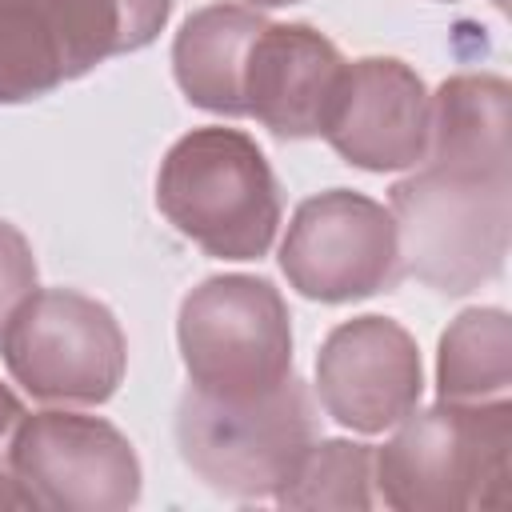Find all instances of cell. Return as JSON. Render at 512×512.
I'll use <instances>...</instances> for the list:
<instances>
[{
    "label": "cell",
    "mask_w": 512,
    "mask_h": 512,
    "mask_svg": "<svg viewBox=\"0 0 512 512\" xmlns=\"http://www.w3.org/2000/svg\"><path fill=\"white\" fill-rule=\"evenodd\" d=\"M396 436L372 456V484L396 512L508 508L512 500V404L440 400L392 424Z\"/></svg>",
    "instance_id": "6da1fadb"
},
{
    "label": "cell",
    "mask_w": 512,
    "mask_h": 512,
    "mask_svg": "<svg viewBox=\"0 0 512 512\" xmlns=\"http://www.w3.org/2000/svg\"><path fill=\"white\" fill-rule=\"evenodd\" d=\"M400 264L420 284L464 296L500 276L512 232V172H472L424 160L392 184Z\"/></svg>",
    "instance_id": "7a4b0ae2"
},
{
    "label": "cell",
    "mask_w": 512,
    "mask_h": 512,
    "mask_svg": "<svg viewBox=\"0 0 512 512\" xmlns=\"http://www.w3.org/2000/svg\"><path fill=\"white\" fill-rule=\"evenodd\" d=\"M168 224L220 260H256L280 228L276 176L240 128H196L180 136L156 176Z\"/></svg>",
    "instance_id": "3957f363"
},
{
    "label": "cell",
    "mask_w": 512,
    "mask_h": 512,
    "mask_svg": "<svg viewBox=\"0 0 512 512\" xmlns=\"http://www.w3.org/2000/svg\"><path fill=\"white\" fill-rule=\"evenodd\" d=\"M312 444L316 412L296 376L256 400H216L188 388L176 408L184 464L232 500H276Z\"/></svg>",
    "instance_id": "277c9868"
},
{
    "label": "cell",
    "mask_w": 512,
    "mask_h": 512,
    "mask_svg": "<svg viewBox=\"0 0 512 512\" xmlns=\"http://www.w3.org/2000/svg\"><path fill=\"white\" fill-rule=\"evenodd\" d=\"M176 340L188 388L216 400H256L296 376L288 304L260 276H212L192 288Z\"/></svg>",
    "instance_id": "5b68a950"
},
{
    "label": "cell",
    "mask_w": 512,
    "mask_h": 512,
    "mask_svg": "<svg viewBox=\"0 0 512 512\" xmlns=\"http://www.w3.org/2000/svg\"><path fill=\"white\" fill-rule=\"evenodd\" d=\"M0 356L36 400L104 404L124 380L128 344L100 300L76 288H40L4 324Z\"/></svg>",
    "instance_id": "8992f818"
},
{
    "label": "cell",
    "mask_w": 512,
    "mask_h": 512,
    "mask_svg": "<svg viewBox=\"0 0 512 512\" xmlns=\"http://www.w3.org/2000/svg\"><path fill=\"white\" fill-rule=\"evenodd\" d=\"M280 268L288 284L320 304H348L400 284L396 220L384 204L332 188L308 196L280 244Z\"/></svg>",
    "instance_id": "52a82bcc"
},
{
    "label": "cell",
    "mask_w": 512,
    "mask_h": 512,
    "mask_svg": "<svg viewBox=\"0 0 512 512\" xmlns=\"http://www.w3.org/2000/svg\"><path fill=\"white\" fill-rule=\"evenodd\" d=\"M8 464L36 508L52 512H124L140 500V460L128 436L80 412L20 416Z\"/></svg>",
    "instance_id": "ba28073f"
},
{
    "label": "cell",
    "mask_w": 512,
    "mask_h": 512,
    "mask_svg": "<svg viewBox=\"0 0 512 512\" xmlns=\"http://www.w3.org/2000/svg\"><path fill=\"white\" fill-rule=\"evenodd\" d=\"M420 388V348L388 316L344 320L320 344L316 396L340 428L376 436L420 404Z\"/></svg>",
    "instance_id": "9c48e42d"
},
{
    "label": "cell",
    "mask_w": 512,
    "mask_h": 512,
    "mask_svg": "<svg viewBox=\"0 0 512 512\" xmlns=\"http://www.w3.org/2000/svg\"><path fill=\"white\" fill-rule=\"evenodd\" d=\"M428 108L432 96L404 60L364 56L344 64L324 136L364 172L416 168L428 156Z\"/></svg>",
    "instance_id": "30bf717a"
},
{
    "label": "cell",
    "mask_w": 512,
    "mask_h": 512,
    "mask_svg": "<svg viewBox=\"0 0 512 512\" xmlns=\"http://www.w3.org/2000/svg\"><path fill=\"white\" fill-rule=\"evenodd\" d=\"M344 56L308 24H264L244 64V108L280 140L324 136Z\"/></svg>",
    "instance_id": "8fae6325"
},
{
    "label": "cell",
    "mask_w": 512,
    "mask_h": 512,
    "mask_svg": "<svg viewBox=\"0 0 512 512\" xmlns=\"http://www.w3.org/2000/svg\"><path fill=\"white\" fill-rule=\"evenodd\" d=\"M268 20L244 4H208L192 12L172 44V72L180 92L216 116H248L244 64L256 32Z\"/></svg>",
    "instance_id": "7c38bea8"
},
{
    "label": "cell",
    "mask_w": 512,
    "mask_h": 512,
    "mask_svg": "<svg viewBox=\"0 0 512 512\" xmlns=\"http://www.w3.org/2000/svg\"><path fill=\"white\" fill-rule=\"evenodd\" d=\"M512 88L504 76L460 72L428 108V156L472 172H512Z\"/></svg>",
    "instance_id": "4fadbf2b"
},
{
    "label": "cell",
    "mask_w": 512,
    "mask_h": 512,
    "mask_svg": "<svg viewBox=\"0 0 512 512\" xmlns=\"http://www.w3.org/2000/svg\"><path fill=\"white\" fill-rule=\"evenodd\" d=\"M36 4L56 36L68 80L84 76L88 68L112 56L152 44L172 12V0H36Z\"/></svg>",
    "instance_id": "5bb4252c"
},
{
    "label": "cell",
    "mask_w": 512,
    "mask_h": 512,
    "mask_svg": "<svg viewBox=\"0 0 512 512\" xmlns=\"http://www.w3.org/2000/svg\"><path fill=\"white\" fill-rule=\"evenodd\" d=\"M512 384V324L504 308H468L440 336L436 388L440 400H500Z\"/></svg>",
    "instance_id": "9a60e30c"
},
{
    "label": "cell",
    "mask_w": 512,
    "mask_h": 512,
    "mask_svg": "<svg viewBox=\"0 0 512 512\" xmlns=\"http://www.w3.org/2000/svg\"><path fill=\"white\" fill-rule=\"evenodd\" d=\"M64 60L36 0H0V104H24L60 88Z\"/></svg>",
    "instance_id": "2e32d148"
},
{
    "label": "cell",
    "mask_w": 512,
    "mask_h": 512,
    "mask_svg": "<svg viewBox=\"0 0 512 512\" xmlns=\"http://www.w3.org/2000/svg\"><path fill=\"white\" fill-rule=\"evenodd\" d=\"M372 448L352 440H316L280 488L284 508H372Z\"/></svg>",
    "instance_id": "e0dca14e"
},
{
    "label": "cell",
    "mask_w": 512,
    "mask_h": 512,
    "mask_svg": "<svg viewBox=\"0 0 512 512\" xmlns=\"http://www.w3.org/2000/svg\"><path fill=\"white\" fill-rule=\"evenodd\" d=\"M36 292V256L24 232L8 220H0V332L12 320V312Z\"/></svg>",
    "instance_id": "ac0fdd59"
},
{
    "label": "cell",
    "mask_w": 512,
    "mask_h": 512,
    "mask_svg": "<svg viewBox=\"0 0 512 512\" xmlns=\"http://www.w3.org/2000/svg\"><path fill=\"white\" fill-rule=\"evenodd\" d=\"M0 508H36L32 496H28V488L12 472V464H0Z\"/></svg>",
    "instance_id": "d6986e66"
},
{
    "label": "cell",
    "mask_w": 512,
    "mask_h": 512,
    "mask_svg": "<svg viewBox=\"0 0 512 512\" xmlns=\"http://www.w3.org/2000/svg\"><path fill=\"white\" fill-rule=\"evenodd\" d=\"M20 416H24V404L0 384V436H8V432L20 424Z\"/></svg>",
    "instance_id": "ffe728a7"
},
{
    "label": "cell",
    "mask_w": 512,
    "mask_h": 512,
    "mask_svg": "<svg viewBox=\"0 0 512 512\" xmlns=\"http://www.w3.org/2000/svg\"><path fill=\"white\" fill-rule=\"evenodd\" d=\"M252 8H284V4H296V0H248Z\"/></svg>",
    "instance_id": "44dd1931"
}]
</instances>
